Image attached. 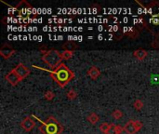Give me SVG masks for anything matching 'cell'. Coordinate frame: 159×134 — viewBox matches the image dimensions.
Listing matches in <instances>:
<instances>
[{
    "label": "cell",
    "mask_w": 159,
    "mask_h": 134,
    "mask_svg": "<svg viewBox=\"0 0 159 134\" xmlns=\"http://www.w3.org/2000/svg\"><path fill=\"white\" fill-rule=\"evenodd\" d=\"M50 77L54 79L60 87H64L75 77V74L62 63L57 68L50 72Z\"/></svg>",
    "instance_id": "1"
},
{
    "label": "cell",
    "mask_w": 159,
    "mask_h": 134,
    "mask_svg": "<svg viewBox=\"0 0 159 134\" xmlns=\"http://www.w3.org/2000/svg\"><path fill=\"white\" fill-rule=\"evenodd\" d=\"M42 134H62L63 127L54 116H48L46 121H43L38 128Z\"/></svg>",
    "instance_id": "2"
},
{
    "label": "cell",
    "mask_w": 159,
    "mask_h": 134,
    "mask_svg": "<svg viewBox=\"0 0 159 134\" xmlns=\"http://www.w3.org/2000/svg\"><path fill=\"white\" fill-rule=\"evenodd\" d=\"M42 61L52 70L57 68L63 61L62 54L57 50H49L42 55Z\"/></svg>",
    "instance_id": "3"
},
{
    "label": "cell",
    "mask_w": 159,
    "mask_h": 134,
    "mask_svg": "<svg viewBox=\"0 0 159 134\" xmlns=\"http://www.w3.org/2000/svg\"><path fill=\"white\" fill-rule=\"evenodd\" d=\"M143 127L142 122L139 120H129L124 127V131L127 132V134H136L141 128Z\"/></svg>",
    "instance_id": "4"
},
{
    "label": "cell",
    "mask_w": 159,
    "mask_h": 134,
    "mask_svg": "<svg viewBox=\"0 0 159 134\" xmlns=\"http://www.w3.org/2000/svg\"><path fill=\"white\" fill-rule=\"evenodd\" d=\"M13 70H14V71L16 72V74L21 77L22 80L24 79L25 77H27V76L30 75V70H29L23 63H19V64H17Z\"/></svg>",
    "instance_id": "5"
},
{
    "label": "cell",
    "mask_w": 159,
    "mask_h": 134,
    "mask_svg": "<svg viewBox=\"0 0 159 134\" xmlns=\"http://www.w3.org/2000/svg\"><path fill=\"white\" fill-rule=\"evenodd\" d=\"M15 52L16 51L11 46H10V45H4V46H2L1 49H0V55L6 60L10 59Z\"/></svg>",
    "instance_id": "6"
},
{
    "label": "cell",
    "mask_w": 159,
    "mask_h": 134,
    "mask_svg": "<svg viewBox=\"0 0 159 134\" xmlns=\"http://www.w3.org/2000/svg\"><path fill=\"white\" fill-rule=\"evenodd\" d=\"M5 79H6L11 86H16V85H18V83H19L20 81H22L21 77L16 74V72H15L13 69L6 75Z\"/></svg>",
    "instance_id": "7"
},
{
    "label": "cell",
    "mask_w": 159,
    "mask_h": 134,
    "mask_svg": "<svg viewBox=\"0 0 159 134\" xmlns=\"http://www.w3.org/2000/svg\"><path fill=\"white\" fill-rule=\"evenodd\" d=\"M21 127L25 131H31L35 127V122L30 116H26L21 123Z\"/></svg>",
    "instance_id": "8"
},
{
    "label": "cell",
    "mask_w": 159,
    "mask_h": 134,
    "mask_svg": "<svg viewBox=\"0 0 159 134\" xmlns=\"http://www.w3.org/2000/svg\"><path fill=\"white\" fill-rule=\"evenodd\" d=\"M124 131V127H121L119 125H116L112 123L110 125V128L107 132V134H121Z\"/></svg>",
    "instance_id": "9"
},
{
    "label": "cell",
    "mask_w": 159,
    "mask_h": 134,
    "mask_svg": "<svg viewBox=\"0 0 159 134\" xmlns=\"http://www.w3.org/2000/svg\"><path fill=\"white\" fill-rule=\"evenodd\" d=\"M88 75L92 79V80H96L100 75V71L98 67L96 66H92L89 70H88Z\"/></svg>",
    "instance_id": "10"
},
{
    "label": "cell",
    "mask_w": 159,
    "mask_h": 134,
    "mask_svg": "<svg viewBox=\"0 0 159 134\" xmlns=\"http://www.w3.org/2000/svg\"><path fill=\"white\" fill-rule=\"evenodd\" d=\"M133 56L138 59L139 61H142L144 60V58L147 56V51L145 50H141V49H139L137 51H135L133 52Z\"/></svg>",
    "instance_id": "11"
},
{
    "label": "cell",
    "mask_w": 159,
    "mask_h": 134,
    "mask_svg": "<svg viewBox=\"0 0 159 134\" xmlns=\"http://www.w3.org/2000/svg\"><path fill=\"white\" fill-rule=\"evenodd\" d=\"M87 119H88V121L90 124L95 125V124H97V123L99 122L100 117H99V116H98L96 113H91V114H89V115L88 116Z\"/></svg>",
    "instance_id": "12"
},
{
    "label": "cell",
    "mask_w": 159,
    "mask_h": 134,
    "mask_svg": "<svg viewBox=\"0 0 159 134\" xmlns=\"http://www.w3.org/2000/svg\"><path fill=\"white\" fill-rule=\"evenodd\" d=\"M76 48H77L76 45H75L74 42H71V41L66 42L65 44H63V51H74Z\"/></svg>",
    "instance_id": "13"
},
{
    "label": "cell",
    "mask_w": 159,
    "mask_h": 134,
    "mask_svg": "<svg viewBox=\"0 0 159 134\" xmlns=\"http://www.w3.org/2000/svg\"><path fill=\"white\" fill-rule=\"evenodd\" d=\"M110 125L111 124H109V123H106V122H104V123H101L100 125V130L102 132V133H104V134H107V132H108V130H109V128H110Z\"/></svg>",
    "instance_id": "14"
},
{
    "label": "cell",
    "mask_w": 159,
    "mask_h": 134,
    "mask_svg": "<svg viewBox=\"0 0 159 134\" xmlns=\"http://www.w3.org/2000/svg\"><path fill=\"white\" fill-rule=\"evenodd\" d=\"M61 54H62V58H63V60L67 61V60H70V59L73 57V55H74V51H63Z\"/></svg>",
    "instance_id": "15"
},
{
    "label": "cell",
    "mask_w": 159,
    "mask_h": 134,
    "mask_svg": "<svg viewBox=\"0 0 159 134\" xmlns=\"http://www.w3.org/2000/svg\"><path fill=\"white\" fill-rule=\"evenodd\" d=\"M54 97H55V94H54V92H52L51 91H47L44 93V98L47 101H51V100H53V98H54Z\"/></svg>",
    "instance_id": "16"
},
{
    "label": "cell",
    "mask_w": 159,
    "mask_h": 134,
    "mask_svg": "<svg viewBox=\"0 0 159 134\" xmlns=\"http://www.w3.org/2000/svg\"><path fill=\"white\" fill-rule=\"evenodd\" d=\"M66 97L69 100H75L77 97V93H76V91H74V89H70V91H67V93H66Z\"/></svg>",
    "instance_id": "17"
},
{
    "label": "cell",
    "mask_w": 159,
    "mask_h": 134,
    "mask_svg": "<svg viewBox=\"0 0 159 134\" xmlns=\"http://www.w3.org/2000/svg\"><path fill=\"white\" fill-rule=\"evenodd\" d=\"M133 107L136 109V110H138V111H140V110H141V108L143 107V102L142 101H141V100H136L134 103H133Z\"/></svg>",
    "instance_id": "18"
},
{
    "label": "cell",
    "mask_w": 159,
    "mask_h": 134,
    "mask_svg": "<svg viewBox=\"0 0 159 134\" xmlns=\"http://www.w3.org/2000/svg\"><path fill=\"white\" fill-rule=\"evenodd\" d=\"M112 116H113V117L115 118V119H120L122 116H123V112L121 111V110H118V109H116V110H115L114 112H113V114H112Z\"/></svg>",
    "instance_id": "19"
},
{
    "label": "cell",
    "mask_w": 159,
    "mask_h": 134,
    "mask_svg": "<svg viewBox=\"0 0 159 134\" xmlns=\"http://www.w3.org/2000/svg\"><path fill=\"white\" fill-rule=\"evenodd\" d=\"M128 36H129L130 38H136L138 35H139V33L135 30V29H132L130 28V31L128 33H127Z\"/></svg>",
    "instance_id": "20"
},
{
    "label": "cell",
    "mask_w": 159,
    "mask_h": 134,
    "mask_svg": "<svg viewBox=\"0 0 159 134\" xmlns=\"http://www.w3.org/2000/svg\"><path fill=\"white\" fill-rule=\"evenodd\" d=\"M151 45H152V47H153V48H154V49H158V48H159V41L155 39V40H153V41L152 42V44H151Z\"/></svg>",
    "instance_id": "21"
},
{
    "label": "cell",
    "mask_w": 159,
    "mask_h": 134,
    "mask_svg": "<svg viewBox=\"0 0 159 134\" xmlns=\"http://www.w3.org/2000/svg\"><path fill=\"white\" fill-rule=\"evenodd\" d=\"M99 39H100H100H102V36H101V35H100V36H99Z\"/></svg>",
    "instance_id": "22"
}]
</instances>
